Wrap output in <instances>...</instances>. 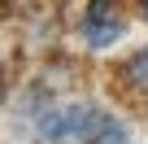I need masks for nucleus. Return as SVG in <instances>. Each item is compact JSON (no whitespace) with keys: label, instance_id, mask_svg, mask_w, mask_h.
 Masks as SVG:
<instances>
[{"label":"nucleus","instance_id":"obj_1","mask_svg":"<svg viewBox=\"0 0 148 144\" xmlns=\"http://www.w3.org/2000/svg\"><path fill=\"white\" fill-rule=\"evenodd\" d=\"M39 144H126V122L92 101H52L35 114Z\"/></svg>","mask_w":148,"mask_h":144},{"label":"nucleus","instance_id":"obj_2","mask_svg":"<svg viewBox=\"0 0 148 144\" xmlns=\"http://www.w3.org/2000/svg\"><path fill=\"white\" fill-rule=\"evenodd\" d=\"M79 35L92 52H105L113 48L122 35H126V18L118 9V0H87V9L79 18Z\"/></svg>","mask_w":148,"mask_h":144},{"label":"nucleus","instance_id":"obj_3","mask_svg":"<svg viewBox=\"0 0 148 144\" xmlns=\"http://www.w3.org/2000/svg\"><path fill=\"white\" fill-rule=\"evenodd\" d=\"M118 83L122 88H135V92H148V44L118 65Z\"/></svg>","mask_w":148,"mask_h":144},{"label":"nucleus","instance_id":"obj_4","mask_svg":"<svg viewBox=\"0 0 148 144\" xmlns=\"http://www.w3.org/2000/svg\"><path fill=\"white\" fill-rule=\"evenodd\" d=\"M135 5H139V13H144V22H148V0H135Z\"/></svg>","mask_w":148,"mask_h":144}]
</instances>
